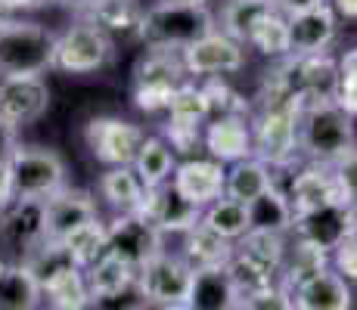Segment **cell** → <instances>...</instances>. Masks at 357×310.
<instances>
[{"label": "cell", "mask_w": 357, "mask_h": 310, "mask_svg": "<svg viewBox=\"0 0 357 310\" xmlns=\"http://www.w3.org/2000/svg\"><path fill=\"white\" fill-rule=\"evenodd\" d=\"M205 102H208V121L211 118H230V115H249V102L243 100L230 84H224L221 78H208V84L202 87Z\"/></svg>", "instance_id": "cell-37"}, {"label": "cell", "mask_w": 357, "mask_h": 310, "mask_svg": "<svg viewBox=\"0 0 357 310\" xmlns=\"http://www.w3.org/2000/svg\"><path fill=\"white\" fill-rule=\"evenodd\" d=\"M159 251H162V233L137 211L134 215H119L106 226V254L121 258L134 270H140Z\"/></svg>", "instance_id": "cell-11"}, {"label": "cell", "mask_w": 357, "mask_h": 310, "mask_svg": "<svg viewBox=\"0 0 357 310\" xmlns=\"http://www.w3.org/2000/svg\"><path fill=\"white\" fill-rule=\"evenodd\" d=\"M100 192L119 215H134L143 205L146 186L140 183V177H137V171L130 168V164H119V168H109L106 174H102Z\"/></svg>", "instance_id": "cell-26"}, {"label": "cell", "mask_w": 357, "mask_h": 310, "mask_svg": "<svg viewBox=\"0 0 357 310\" xmlns=\"http://www.w3.org/2000/svg\"><path fill=\"white\" fill-rule=\"evenodd\" d=\"M335 199H345V196H342V186L326 164H311V168H305L301 174H295V180L289 186V202H292L295 217L307 215V211L320 208V205L335 202Z\"/></svg>", "instance_id": "cell-20"}, {"label": "cell", "mask_w": 357, "mask_h": 310, "mask_svg": "<svg viewBox=\"0 0 357 310\" xmlns=\"http://www.w3.org/2000/svg\"><path fill=\"white\" fill-rule=\"evenodd\" d=\"M215 31V16L205 6L159 3L143 13L140 40L149 50H187L199 38Z\"/></svg>", "instance_id": "cell-2"}, {"label": "cell", "mask_w": 357, "mask_h": 310, "mask_svg": "<svg viewBox=\"0 0 357 310\" xmlns=\"http://www.w3.org/2000/svg\"><path fill=\"white\" fill-rule=\"evenodd\" d=\"M87 22L97 25L109 40H140L143 10L137 6V0H100Z\"/></svg>", "instance_id": "cell-23"}, {"label": "cell", "mask_w": 357, "mask_h": 310, "mask_svg": "<svg viewBox=\"0 0 357 310\" xmlns=\"http://www.w3.org/2000/svg\"><path fill=\"white\" fill-rule=\"evenodd\" d=\"M233 254L230 239L211 233L208 226L196 224L187 233V245H183V261L190 264V270H208V267H227Z\"/></svg>", "instance_id": "cell-28"}, {"label": "cell", "mask_w": 357, "mask_h": 310, "mask_svg": "<svg viewBox=\"0 0 357 310\" xmlns=\"http://www.w3.org/2000/svg\"><path fill=\"white\" fill-rule=\"evenodd\" d=\"M137 215L146 217L159 233H190L199 220H202V208L187 202L174 186L162 183V186H155V189H146Z\"/></svg>", "instance_id": "cell-15"}, {"label": "cell", "mask_w": 357, "mask_h": 310, "mask_svg": "<svg viewBox=\"0 0 357 310\" xmlns=\"http://www.w3.org/2000/svg\"><path fill=\"white\" fill-rule=\"evenodd\" d=\"M162 3H187V6H205V0H162Z\"/></svg>", "instance_id": "cell-51"}, {"label": "cell", "mask_w": 357, "mask_h": 310, "mask_svg": "<svg viewBox=\"0 0 357 310\" xmlns=\"http://www.w3.org/2000/svg\"><path fill=\"white\" fill-rule=\"evenodd\" d=\"M59 3L72 6V10H93V6H97L100 0H59Z\"/></svg>", "instance_id": "cell-50"}, {"label": "cell", "mask_w": 357, "mask_h": 310, "mask_svg": "<svg viewBox=\"0 0 357 310\" xmlns=\"http://www.w3.org/2000/svg\"><path fill=\"white\" fill-rule=\"evenodd\" d=\"M335 102H339V109H345L351 118H357V81H339V87H335Z\"/></svg>", "instance_id": "cell-44"}, {"label": "cell", "mask_w": 357, "mask_h": 310, "mask_svg": "<svg viewBox=\"0 0 357 310\" xmlns=\"http://www.w3.org/2000/svg\"><path fill=\"white\" fill-rule=\"evenodd\" d=\"M271 13H277L273 0H230L227 10H224V19H221L224 34L233 38L236 44H249L255 29Z\"/></svg>", "instance_id": "cell-29"}, {"label": "cell", "mask_w": 357, "mask_h": 310, "mask_svg": "<svg viewBox=\"0 0 357 310\" xmlns=\"http://www.w3.org/2000/svg\"><path fill=\"white\" fill-rule=\"evenodd\" d=\"M168 112H171V121L205 124V121H208V102H205L202 87L187 84V81H183V84L174 91V96H171Z\"/></svg>", "instance_id": "cell-35"}, {"label": "cell", "mask_w": 357, "mask_h": 310, "mask_svg": "<svg viewBox=\"0 0 357 310\" xmlns=\"http://www.w3.org/2000/svg\"><path fill=\"white\" fill-rule=\"evenodd\" d=\"M335 38V10L329 3L289 16V56L326 53Z\"/></svg>", "instance_id": "cell-17"}, {"label": "cell", "mask_w": 357, "mask_h": 310, "mask_svg": "<svg viewBox=\"0 0 357 310\" xmlns=\"http://www.w3.org/2000/svg\"><path fill=\"white\" fill-rule=\"evenodd\" d=\"M249 44L258 47L264 56H289V19H283L280 13H271L255 29Z\"/></svg>", "instance_id": "cell-36"}, {"label": "cell", "mask_w": 357, "mask_h": 310, "mask_svg": "<svg viewBox=\"0 0 357 310\" xmlns=\"http://www.w3.org/2000/svg\"><path fill=\"white\" fill-rule=\"evenodd\" d=\"M245 208H249V226L252 230L280 233V236H283L286 230L295 226V211H292L289 196H283L277 186H271V189L261 192L258 199H252Z\"/></svg>", "instance_id": "cell-25"}, {"label": "cell", "mask_w": 357, "mask_h": 310, "mask_svg": "<svg viewBox=\"0 0 357 310\" xmlns=\"http://www.w3.org/2000/svg\"><path fill=\"white\" fill-rule=\"evenodd\" d=\"M16 202V192H13V177H10V164L0 162V217L6 215V208Z\"/></svg>", "instance_id": "cell-45"}, {"label": "cell", "mask_w": 357, "mask_h": 310, "mask_svg": "<svg viewBox=\"0 0 357 310\" xmlns=\"http://www.w3.org/2000/svg\"><path fill=\"white\" fill-rule=\"evenodd\" d=\"M137 286L149 304H181L187 301L190 286H193V270L183 258L159 251L137 270Z\"/></svg>", "instance_id": "cell-9"}, {"label": "cell", "mask_w": 357, "mask_h": 310, "mask_svg": "<svg viewBox=\"0 0 357 310\" xmlns=\"http://www.w3.org/2000/svg\"><path fill=\"white\" fill-rule=\"evenodd\" d=\"M40 298V279L29 264H6L0 277V310H38Z\"/></svg>", "instance_id": "cell-24"}, {"label": "cell", "mask_w": 357, "mask_h": 310, "mask_svg": "<svg viewBox=\"0 0 357 310\" xmlns=\"http://www.w3.org/2000/svg\"><path fill=\"white\" fill-rule=\"evenodd\" d=\"M159 310H190V304L187 301H181V304H162Z\"/></svg>", "instance_id": "cell-52"}, {"label": "cell", "mask_w": 357, "mask_h": 310, "mask_svg": "<svg viewBox=\"0 0 357 310\" xmlns=\"http://www.w3.org/2000/svg\"><path fill=\"white\" fill-rule=\"evenodd\" d=\"M146 307H149V301H146V295L140 292V286H137V282L119 288V292L91 295V298H87V304H84V310H146Z\"/></svg>", "instance_id": "cell-38"}, {"label": "cell", "mask_w": 357, "mask_h": 310, "mask_svg": "<svg viewBox=\"0 0 357 310\" xmlns=\"http://www.w3.org/2000/svg\"><path fill=\"white\" fill-rule=\"evenodd\" d=\"M93 220H100L97 205H93L91 192H84V189H68V186H63L50 199H44V236L53 245H63L75 230L93 224Z\"/></svg>", "instance_id": "cell-12"}, {"label": "cell", "mask_w": 357, "mask_h": 310, "mask_svg": "<svg viewBox=\"0 0 357 310\" xmlns=\"http://www.w3.org/2000/svg\"><path fill=\"white\" fill-rule=\"evenodd\" d=\"M181 59L190 75H202V78H221V75H233L245 65L243 44H236L224 31H211L181 50Z\"/></svg>", "instance_id": "cell-13"}, {"label": "cell", "mask_w": 357, "mask_h": 310, "mask_svg": "<svg viewBox=\"0 0 357 310\" xmlns=\"http://www.w3.org/2000/svg\"><path fill=\"white\" fill-rule=\"evenodd\" d=\"M16 124H10L6 118H0V162H10L13 153L19 149V137H16Z\"/></svg>", "instance_id": "cell-43"}, {"label": "cell", "mask_w": 357, "mask_h": 310, "mask_svg": "<svg viewBox=\"0 0 357 310\" xmlns=\"http://www.w3.org/2000/svg\"><path fill=\"white\" fill-rule=\"evenodd\" d=\"M295 230H298V239H305V242L324 248V251H335L357 230V205L348 202V199H335V202L320 205L307 215H298Z\"/></svg>", "instance_id": "cell-10"}, {"label": "cell", "mask_w": 357, "mask_h": 310, "mask_svg": "<svg viewBox=\"0 0 357 310\" xmlns=\"http://www.w3.org/2000/svg\"><path fill=\"white\" fill-rule=\"evenodd\" d=\"M47 0H0L3 10H34V6H44Z\"/></svg>", "instance_id": "cell-48"}, {"label": "cell", "mask_w": 357, "mask_h": 310, "mask_svg": "<svg viewBox=\"0 0 357 310\" xmlns=\"http://www.w3.org/2000/svg\"><path fill=\"white\" fill-rule=\"evenodd\" d=\"M326 254L324 248L305 242V239H298V245H295V254L289 264H283V288H298L305 279L317 277L320 270H326Z\"/></svg>", "instance_id": "cell-34"}, {"label": "cell", "mask_w": 357, "mask_h": 310, "mask_svg": "<svg viewBox=\"0 0 357 310\" xmlns=\"http://www.w3.org/2000/svg\"><path fill=\"white\" fill-rule=\"evenodd\" d=\"M50 106V87L40 75H16L0 81V118L22 127L38 121Z\"/></svg>", "instance_id": "cell-14"}, {"label": "cell", "mask_w": 357, "mask_h": 310, "mask_svg": "<svg viewBox=\"0 0 357 310\" xmlns=\"http://www.w3.org/2000/svg\"><path fill=\"white\" fill-rule=\"evenodd\" d=\"M295 310H351V288L342 273L320 270L295 288Z\"/></svg>", "instance_id": "cell-22"}, {"label": "cell", "mask_w": 357, "mask_h": 310, "mask_svg": "<svg viewBox=\"0 0 357 310\" xmlns=\"http://www.w3.org/2000/svg\"><path fill=\"white\" fill-rule=\"evenodd\" d=\"M130 168L137 171V177H140V183L146 186V189H155V186H162L174 174V153H171V146L165 140H159V137H146Z\"/></svg>", "instance_id": "cell-30"}, {"label": "cell", "mask_w": 357, "mask_h": 310, "mask_svg": "<svg viewBox=\"0 0 357 310\" xmlns=\"http://www.w3.org/2000/svg\"><path fill=\"white\" fill-rule=\"evenodd\" d=\"M273 186L271 168H267L261 158H243V162H233V168L227 171V180H224V196L236 199V202L249 205L252 199H258L261 192H267Z\"/></svg>", "instance_id": "cell-27"}, {"label": "cell", "mask_w": 357, "mask_h": 310, "mask_svg": "<svg viewBox=\"0 0 357 310\" xmlns=\"http://www.w3.org/2000/svg\"><path fill=\"white\" fill-rule=\"evenodd\" d=\"M199 127H202V124H183V121H171L168 118V140H171V146H174L177 153H190V149H196L199 140H202Z\"/></svg>", "instance_id": "cell-41"}, {"label": "cell", "mask_w": 357, "mask_h": 310, "mask_svg": "<svg viewBox=\"0 0 357 310\" xmlns=\"http://www.w3.org/2000/svg\"><path fill=\"white\" fill-rule=\"evenodd\" d=\"M239 310H295V301H292L289 288L271 286V288H264V292L245 295Z\"/></svg>", "instance_id": "cell-39"}, {"label": "cell", "mask_w": 357, "mask_h": 310, "mask_svg": "<svg viewBox=\"0 0 357 310\" xmlns=\"http://www.w3.org/2000/svg\"><path fill=\"white\" fill-rule=\"evenodd\" d=\"M87 288L91 295H102V292H119V288L137 282V270L130 264H125L115 254H102L93 267H87Z\"/></svg>", "instance_id": "cell-33"}, {"label": "cell", "mask_w": 357, "mask_h": 310, "mask_svg": "<svg viewBox=\"0 0 357 310\" xmlns=\"http://www.w3.org/2000/svg\"><path fill=\"white\" fill-rule=\"evenodd\" d=\"M56 38L38 22H19L13 19L0 31V75L16 78V75H44L53 68Z\"/></svg>", "instance_id": "cell-3"}, {"label": "cell", "mask_w": 357, "mask_h": 310, "mask_svg": "<svg viewBox=\"0 0 357 310\" xmlns=\"http://www.w3.org/2000/svg\"><path fill=\"white\" fill-rule=\"evenodd\" d=\"M187 81V65L177 50H146L134 68V102L140 112H162Z\"/></svg>", "instance_id": "cell-4"}, {"label": "cell", "mask_w": 357, "mask_h": 310, "mask_svg": "<svg viewBox=\"0 0 357 310\" xmlns=\"http://www.w3.org/2000/svg\"><path fill=\"white\" fill-rule=\"evenodd\" d=\"M187 304L190 310H239L243 292L227 267H208V270H193Z\"/></svg>", "instance_id": "cell-18"}, {"label": "cell", "mask_w": 357, "mask_h": 310, "mask_svg": "<svg viewBox=\"0 0 357 310\" xmlns=\"http://www.w3.org/2000/svg\"><path fill=\"white\" fill-rule=\"evenodd\" d=\"M333 174L335 180L342 186V196L348 199V202L357 205V149L351 155H345L339 164H333Z\"/></svg>", "instance_id": "cell-40"}, {"label": "cell", "mask_w": 357, "mask_h": 310, "mask_svg": "<svg viewBox=\"0 0 357 310\" xmlns=\"http://www.w3.org/2000/svg\"><path fill=\"white\" fill-rule=\"evenodd\" d=\"M50 310H56V307H50Z\"/></svg>", "instance_id": "cell-54"}, {"label": "cell", "mask_w": 357, "mask_h": 310, "mask_svg": "<svg viewBox=\"0 0 357 310\" xmlns=\"http://www.w3.org/2000/svg\"><path fill=\"white\" fill-rule=\"evenodd\" d=\"M335 13L345 19H357V0H335Z\"/></svg>", "instance_id": "cell-49"}, {"label": "cell", "mask_w": 357, "mask_h": 310, "mask_svg": "<svg viewBox=\"0 0 357 310\" xmlns=\"http://www.w3.org/2000/svg\"><path fill=\"white\" fill-rule=\"evenodd\" d=\"M339 81H357V47L339 59Z\"/></svg>", "instance_id": "cell-47"}, {"label": "cell", "mask_w": 357, "mask_h": 310, "mask_svg": "<svg viewBox=\"0 0 357 310\" xmlns=\"http://www.w3.org/2000/svg\"><path fill=\"white\" fill-rule=\"evenodd\" d=\"M63 251L68 254V261H72L75 267H81V270L93 267L102 254H106V226H102L100 220H93V224L75 230L63 242Z\"/></svg>", "instance_id": "cell-32"}, {"label": "cell", "mask_w": 357, "mask_h": 310, "mask_svg": "<svg viewBox=\"0 0 357 310\" xmlns=\"http://www.w3.org/2000/svg\"><path fill=\"white\" fill-rule=\"evenodd\" d=\"M109 59H112V40L91 22L72 25L63 38H56L53 68H59V72L87 75V72L102 68Z\"/></svg>", "instance_id": "cell-8"}, {"label": "cell", "mask_w": 357, "mask_h": 310, "mask_svg": "<svg viewBox=\"0 0 357 310\" xmlns=\"http://www.w3.org/2000/svg\"><path fill=\"white\" fill-rule=\"evenodd\" d=\"M205 149L211 153L215 162H243L252 155V130L243 115H230V118H211L205 127Z\"/></svg>", "instance_id": "cell-21"}, {"label": "cell", "mask_w": 357, "mask_h": 310, "mask_svg": "<svg viewBox=\"0 0 357 310\" xmlns=\"http://www.w3.org/2000/svg\"><path fill=\"white\" fill-rule=\"evenodd\" d=\"M10 177H13V192L16 199H50L66 186V164L63 158L50 149L40 146H19L10 162Z\"/></svg>", "instance_id": "cell-5"}, {"label": "cell", "mask_w": 357, "mask_h": 310, "mask_svg": "<svg viewBox=\"0 0 357 310\" xmlns=\"http://www.w3.org/2000/svg\"><path fill=\"white\" fill-rule=\"evenodd\" d=\"M224 180H227V171L221 162L215 158H190L181 168H174V189L181 192L187 202L199 205V208H208L211 202L224 199Z\"/></svg>", "instance_id": "cell-16"}, {"label": "cell", "mask_w": 357, "mask_h": 310, "mask_svg": "<svg viewBox=\"0 0 357 310\" xmlns=\"http://www.w3.org/2000/svg\"><path fill=\"white\" fill-rule=\"evenodd\" d=\"M84 140L97 162L109 164V168H119V164H134L146 134L134 121L115 118V115H97V118L87 121Z\"/></svg>", "instance_id": "cell-7"}, {"label": "cell", "mask_w": 357, "mask_h": 310, "mask_svg": "<svg viewBox=\"0 0 357 310\" xmlns=\"http://www.w3.org/2000/svg\"><path fill=\"white\" fill-rule=\"evenodd\" d=\"M298 146L317 164H339L357 149L354 118L335 100H317L298 109Z\"/></svg>", "instance_id": "cell-1"}, {"label": "cell", "mask_w": 357, "mask_h": 310, "mask_svg": "<svg viewBox=\"0 0 357 310\" xmlns=\"http://www.w3.org/2000/svg\"><path fill=\"white\" fill-rule=\"evenodd\" d=\"M273 3H277L283 13L295 16V13H307V10H314V6H324L329 0H273Z\"/></svg>", "instance_id": "cell-46"}, {"label": "cell", "mask_w": 357, "mask_h": 310, "mask_svg": "<svg viewBox=\"0 0 357 310\" xmlns=\"http://www.w3.org/2000/svg\"><path fill=\"white\" fill-rule=\"evenodd\" d=\"M202 226H208L211 233H218V236L224 239H243L245 233L252 230L249 226V208H245L243 202H236V199H218V202H211L208 208L202 211V220H199Z\"/></svg>", "instance_id": "cell-31"}, {"label": "cell", "mask_w": 357, "mask_h": 310, "mask_svg": "<svg viewBox=\"0 0 357 310\" xmlns=\"http://www.w3.org/2000/svg\"><path fill=\"white\" fill-rule=\"evenodd\" d=\"M298 149V109L295 106H267L252 134V153L267 168H283Z\"/></svg>", "instance_id": "cell-6"}, {"label": "cell", "mask_w": 357, "mask_h": 310, "mask_svg": "<svg viewBox=\"0 0 357 310\" xmlns=\"http://www.w3.org/2000/svg\"><path fill=\"white\" fill-rule=\"evenodd\" d=\"M335 270L345 279H357V230L335 248Z\"/></svg>", "instance_id": "cell-42"}, {"label": "cell", "mask_w": 357, "mask_h": 310, "mask_svg": "<svg viewBox=\"0 0 357 310\" xmlns=\"http://www.w3.org/2000/svg\"><path fill=\"white\" fill-rule=\"evenodd\" d=\"M0 236L19 251H34L47 242L44 236V202L38 199H16L0 217Z\"/></svg>", "instance_id": "cell-19"}, {"label": "cell", "mask_w": 357, "mask_h": 310, "mask_svg": "<svg viewBox=\"0 0 357 310\" xmlns=\"http://www.w3.org/2000/svg\"><path fill=\"white\" fill-rule=\"evenodd\" d=\"M3 270H6V261H0V277H3Z\"/></svg>", "instance_id": "cell-53"}]
</instances>
